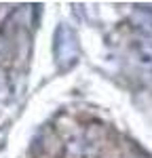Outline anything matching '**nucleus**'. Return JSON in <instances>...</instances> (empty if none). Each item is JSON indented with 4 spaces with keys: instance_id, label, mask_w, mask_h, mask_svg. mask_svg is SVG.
Instances as JSON below:
<instances>
[{
    "instance_id": "obj_1",
    "label": "nucleus",
    "mask_w": 152,
    "mask_h": 158,
    "mask_svg": "<svg viewBox=\"0 0 152 158\" xmlns=\"http://www.w3.org/2000/svg\"><path fill=\"white\" fill-rule=\"evenodd\" d=\"M53 49H55V59L61 68H70L76 61V57H78V38H76L74 30L70 25L61 23L57 27Z\"/></svg>"
},
{
    "instance_id": "obj_3",
    "label": "nucleus",
    "mask_w": 152,
    "mask_h": 158,
    "mask_svg": "<svg viewBox=\"0 0 152 158\" xmlns=\"http://www.w3.org/2000/svg\"><path fill=\"white\" fill-rule=\"evenodd\" d=\"M97 148L87 139H72L65 146V158H95Z\"/></svg>"
},
{
    "instance_id": "obj_2",
    "label": "nucleus",
    "mask_w": 152,
    "mask_h": 158,
    "mask_svg": "<svg viewBox=\"0 0 152 158\" xmlns=\"http://www.w3.org/2000/svg\"><path fill=\"white\" fill-rule=\"evenodd\" d=\"M131 63L135 65V70L139 72V78L152 89V51L144 49L137 42L131 49Z\"/></svg>"
}]
</instances>
